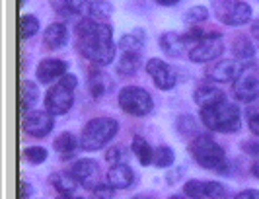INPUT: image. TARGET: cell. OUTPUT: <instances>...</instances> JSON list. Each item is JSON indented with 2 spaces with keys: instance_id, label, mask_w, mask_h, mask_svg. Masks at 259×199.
Segmentation results:
<instances>
[{
  "instance_id": "obj_1",
  "label": "cell",
  "mask_w": 259,
  "mask_h": 199,
  "mask_svg": "<svg viewBox=\"0 0 259 199\" xmlns=\"http://www.w3.org/2000/svg\"><path fill=\"white\" fill-rule=\"evenodd\" d=\"M76 47L84 59H88L92 65L107 66L115 57V43L111 39L113 29L105 22H98L92 18H84L78 22L76 27Z\"/></svg>"
},
{
  "instance_id": "obj_2",
  "label": "cell",
  "mask_w": 259,
  "mask_h": 199,
  "mask_svg": "<svg viewBox=\"0 0 259 199\" xmlns=\"http://www.w3.org/2000/svg\"><path fill=\"white\" fill-rule=\"evenodd\" d=\"M201 120L210 131L219 133H236L240 131V109L232 102H221L217 106L203 107L201 109Z\"/></svg>"
},
{
  "instance_id": "obj_3",
  "label": "cell",
  "mask_w": 259,
  "mask_h": 199,
  "mask_svg": "<svg viewBox=\"0 0 259 199\" xmlns=\"http://www.w3.org/2000/svg\"><path fill=\"white\" fill-rule=\"evenodd\" d=\"M119 123L111 117H96L86 123L80 135V146L84 150H100L117 135Z\"/></svg>"
},
{
  "instance_id": "obj_4",
  "label": "cell",
  "mask_w": 259,
  "mask_h": 199,
  "mask_svg": "<svg viewBox=\"0 0 259 199\" xmlns=\"http://www.w3.org/2000/svg\"><path fill=\"white\" fill-rule=\"evenodd\" d=\"M78 86V80L74 74H65L63 78H59V82L51 86L47 94H45V109L53 113V115H63L66 113L72 102H74V90Z\"/></svg>"
},
{
  "instance_id": "obj_5",
  "label": "cell",
  "mask_w": 259,
  "mask_h": 199,
  "mask_svg": "<svg viewBox=\"0 0 259 199\" xmlns=\"http://www.w3.org/2000/svg\"><path fill=\"white\" fill-rule=\"evenodd\" d=\"M191 154L197 160L199 166L210 168V170H219L224 164V150L219 143L212 141V137L208 135H199L191 145Z\"/></svg>"
},
{
  "instance_id": "obj_6",
  "label": "cell",
  "mask_w": 259,
  "mask_h": 199,
  "mask_svg": "<svg viewBox=\"0 0 259 199\" xmlns=\"http://www.w3.org/2000/svg\"><path fill=\"white\" fill-rule=\"evenodd\" d=\"M119 106L125 113L135 115V117H143L148 115L154 107L152 96L146 92L144 88H137V86H125L119 92Z\"/></svg>"
},
{
  "instance_id": "obj_7",
  "label": "cell",
  "mask_w": 259,
  "mask_h": 199,
  "mask_svg": "<svg viewBox=\"0 0 259 199\" xmlns=\"http://www.w3.org/2000/svg\"><path fill=\"white\" fill-rule=\"evenodd\" d=\"M217 18L226 26H244L251 18L249 4L242 0H212Z\"/></svg>"
},
{
  "instance_id": "obj_8",
  "label": "cell",
  "mask_w": 259,
  "mask_h": 199,
  "mask_svg": "<svg viewBox=\"0 0 259 199\" xmlns=\"http://www.w3.org/2000/svg\"><path fill=\"white\" fill-rule=\"evenodd\" d=\"M22 125H24V131L35 139H43L47 137L49 133L53 131V125H55V120H53V113H49L47 109L41 111V109H31V111H26L24 117H22Z\"/></svg>"
},
{
  "instance_id": "obj_9",
  "label": "cell",
  "mask_w": 259,
  "mask_h": 199,
  "mask_svg": "<svg viewBox=\"0 0 259 199\" xmlns=\"http://www.w3.org/2000/svg\"><path fill=\"white\" fill-rule=\"evenodd\" d=\"M234 96L236 100L251 104L259 98V74L255 70L244 68L242 74L234 80Z\"/></svg>"
},
{
  "instance_id": "obj_10",
  "label": "cell",
  "mask_w": 259,
  "mask_h": 199,
  "mask_svg": "<svg viewBox=\"0 0 259 199\" xmlns=\"http://www.w3.org/2000/svg\"><path fill=\"white\" fill-rule=\"evenodd\" d=\"M222 51H224L222 37L217 33H210V35H205V39L189 51V61L191 63H208V61H214Z\"/></svg>"
},
{
  "instance_id": "obj_11",
  "label": "cell",
  "mask_w": 259,
  "mask_h": 199,
  "mask_svg": "<svg viewBox=\"0 0 259 199\" xmlns=\"http://www.w3.org/2000/svg\"><path fill=\"white\" fill-rule=\"evenodd\" d=\"M244 66L238 59H222L207 68V78L212 82H234L242 74Z\"/></svg>"
},
{
  "instance_id": "obj_12",
  "label": "cell",
  "mask_w": 259,
  "mask_h": 199,
  "mask_svg": "<svg viewBox=\"0 0 259 199\" xmlns=\"http://www.w3.org/2000/svg\"><path fill=\"white\" fill-rule=\"evenodd\" d=\"M74 178L78 180V184L86 189H94V187L100 186V168L98 164L90 158H80L72 164V170Z\"/></svg>"
},
{
  "instance_id": "obj_13",
  "label": "cell",
  "mask_w": 259,
  "mask_h": 199,
  "mask_svg": "<svg viewBox=\"0 0 259 199\" xmlns=\"http://www.w3.org/2000/svg\"><path fill=\"white\" fill-rule=\"evenodd\" d=\"M146 70L160 90H171L176 86V74H174L171 66L164 63L162 59H150L146 63Z\"/></svg>"
},
{
  "instance_id": "obj_14",
  "label": "cell",
  "mask_w": 259,
  "mask_h": 199,
  "mask_svg": "<svg viewBox=\"0 0 259 199\" xmlns=\"http://www.w3.org/2000/svg\"><path fill=\"white\" fill-rule=\"evenodd\" d=\"M66 68H68V65H66L65 61H61V59H43L37 65V68H35V74H37L39 82L49 84L53 80L63 78Z\"/></svg>"
},
{
  "instance_id": "obj_15",
  "label": "cell",
  "mask_w": 259,
  "mask_h": 199,
  "mask_svg": "<svg viewBox=\"0 0 259 199\" xmlns=\"http://www.w3.org/2000/svg\"><path fill=\"white\" fill-rule=\"evenodd\" d=\"M193 100L197 102V106L203 109V107H210L221 104V102H226V94L214 84H201L193 92Z\"/></svg>"
},
{
  "instance_id": "obj_16",
  "label": "cell",
  "mask_w": 259,
  "mask_h": 199,
  "mask_svg": "<svg viewBox=\"0 0 259 199\" xmlns=\"http://www.w3.org/2000/svg\"><path fill=\"white\" fill-rule=\"evenodd\" d=\"M107 184L113 187V189H125L133 184L135 180V174L131 170L127 164H113L107 172Z\"/></svg>"
},
{
  "instance_id": "obj_17",
  "label": "cell",
  "mask_w": 259,
  "mask_h": 199,
  "mask_svg": "<svg viewBox=\"0 0 259 199\" xmlns=\"http://www.w3.org/2000/svg\"><path fill=\"white\" fill-rule=\"evenodd\" d=\"M68 41V29H66L65 24L61 22H55L51 26L45 29V35H43V43L49 47V49H59L66 45Z\"/></svg>"
},
{
  "instance_id": "obj_18",
  "label": "cell",
  "mask_w": 259,
  "mask_h": 199,
  "mask_svg": "<svg viewBox=\"0 0 259 199\" xmlns=\"http://www.w3.org/2000/svg\"><path fill=\"white\" fill-rule=\"evenodd\" d=\"M160 47H162L164 53L171 55V57H180V55L185 53V49H187V45H185V41H183V35L174 33V31L162 33V37H160Z\"/></svg>"
},
{
  "instance_id": "obj_19",
  "label": "cell",
  "mask_w": 259,
  "mask_h": 199,
  "mask_svg": "<svg viewBox=\"0 0 259 199\" xmlns=\"http://www.w3.org/2000/svg\"><path fill=\"white\" fill-rule=\"evenodd\" d=\"M39 100V88L35 82L31 80H22L20 84V106L22 111H31V107L35 106V102Z\"/></svg>"
},
{
  "instance_id": "obj_20",
  "label": "cell",
  "mask_w": 259,
  "mask_h": 199,
  "mask_svg": "<svg viewBox=\"0 0 259 199\" xmlns=\"http://www.w3.org/2000/svg\"><path fill=\"white\" fill-rule=\"evenodd\" d=\"M51 184L63 195H72L78 189V180L72 172H55L51 176Z\"/></svg>"
},
{
  "instance_id": "obj_21",
  "label": "cell",
  "mask_w": 259,
  "mask_h": 199,
  "mask_svg": "<svg viewBox=\"0 0 259 199\" xmlns=\"http://www.w3.org/2000/svg\"><path fill=\"white\" fill-rule=\"evenodd\" d=\"M88 84H90V94L94 98H102L109 88H111V78H109V74L104 72V70H94L90 72V80H88Z\"/></svg>"
},
{
  "instance_id": "obj_22",
  "label": "cell",
  "mask_w": 259,
  "mask_h": 199,
  "mask_svg": "<svg viewBox=\"0 0 259 199\" xmlns=\"http://www.w3.org/2000/svg\"><path fill=\"white\" fill-rule=\"evenodd\" d=\"M144 45V31L143 29H135L131 33H125L119 39V49L123 53H139Z\"/></svg>"
},
{
  "instance_id": "obj_23",
  "label": "cell",
  "mask_w": 259,
  "mask_h": 199,
  "mask_svg": "<svg viewBox=\"0 0 259 199\" xmlns=\"http://www.w3.org/2000/svg\"><path fill=\"white\" fill-rule=\"evenodd\" d=\"M141 63H143L141 53H123L121 59H119V63H117V70L123 76H133L141 68Z\"/></svg>"
},
{
  "instance_id": "obj_24",
  "label": "cell",
  "mask_w": 259,
  "mask_h": 199,
  "mask_svg": "<svg viewBox=\"0 0 259 199\" xmlns=\"http://www.w3.org/2000/svg\"><path fill=\"white\" fill-rule=\"evenodd\" d=\"M131 150H133V154L139 158V162L143 164V166H148V164H152V158H154V150L150 148V145L146 143V139L143 137H135L133 139V145H131Z\"/></svg>"
},
{
  "instance_id": "obj_25",
  "label": "cell",
  "mask_w": 259,
  "mask_h": 199,
  "mask_svg": "<svg viewBox=\"0 0 259 199\" xmlns=\"http://www.w3.org/2000/svg\"><path fill=\"white\" fill-rule=\"evenodd\" d=\"M232 51L240 63H242V61L253 59V55H255V49H253V45H251V41H249L247 35H238V37L234 39Z\"/></svg>"
},
{
  "instance_id": "obj_26",
  "label": "cell",
  "mask_w": 259,
  "mask_h": 199,
  "mask_svg": "<svg viewBox=\"0 0 259 199\" xmlns=\"http://www.w3.org/2000/svg\"><path fill=\"white\" fill-rule=\"evenodd\" d=\"M53 146H55V150H57V152H61V154L72 152V150L78 146L76 135H72V133H61V135L55 139Z\"/></svg>"
},
{
  "instance_id": "obj_27",
  "label": "cell",
  "mask_w": 259,
  "mask_h": 199,
  "mask_svg": "<svg viewBox=\"0 0 259 199\" xmlns=\"http://www.w3.org/2000/svg\"><path fill=\"white\" fill-rule=\"evenodd\" d=\"M39 31V20L31 14H24L20 18V35L22 39H29L31 35H35Z\"/></svg>"
},
{
  "instance_id": "obj_28",
  "label": "cell",
  "mask_w": 259,
  "mask_h": 199,
  "mask_svg": "<svg viewBox=\"0 0 259 199\" xmlns=\"http://www.w3.org/2000/svg\"><path fill=\"white\" fill-rule=\"evenodd\" d=\"M65 4L68 6V10L72 12L74 18H90L92 16V0H65Z\"/></svg>"
},
{
  "instance_id": "obj_29",
  "label": "cell",
  "mask_w": 259,
  "mask_h": 199,
  "mask_svg": "<svg viewBox=\"0 0 259 199\" xmlns=\"http://www.w3.org/2000/svg\"><path fill=\"white\" fill-rule=\"evenodd\" d=\"M131 156V150L123 145L109 146V150L105 152V160L111 164H127V160Z\"/></svg>"
},
{
  "instance_id": "obj_30",
  "label": "cell",
  "mask_w": 259,
  "mask_h": 199,
  "mask_svg": "<svg viewBox=\"0 0 259 199\" xmlns=\"http://www.w3.org/2000/svg\"><path fill=\"white\" fill-rule=\"evenodd\" d=\"M174 158H176V154H174V150L169 146H158L154 150L152 164H156L158 168H168V166L174 164Z\"/></svg>"
},
{
  "instance_id": "obj_31",
  "label": "cell",
  "mask_w": 259,
  "mask_h": 199,
  "mask_svg": "<svg viewBox=\"0 0 259 199\" xmlns=\"http://www.w3.org/2000/svg\"><path fill=\"white\" fill-rule=\"evenodd\" d=\"M183 193L191 199H203L207 197V184L203 182H197V180H191L183 186Z\"/></svg>"
},
{
  "instance_id": "obj_32",
  "label": "cell",
  "mask_w": 259,
  "mask_h": 199,
  "mask_svg": "<svg viewBox=\"0 0 259 199\" xmlns=\"http://www.w3.org/2000/svg\"><path fill=\"white\" fill-rule=\"evenodd\" d=\"M113 12V6L107 0H92V16L96 20H105Z\"/></svg>"
},
{
  "instance_id": "obj_33",
  "label": "cell",
  "mask_w": 259,
  "mask_h": 199,
  "mask_svg": "<svg viewBox=\"0 0 259 199\" xmlns=\"http://www.w3.org/2000/svg\"><path fill=\"white\" fill-rule=\"evenodd\" d=\"M207 18H208V10L205 6H193L191 10H187L185 16H183L185 24H191V26L199 24V22H205Z\"/></svg>"
},
{
  "instance_id": "obj_34",
  "label": "cell",
  "mask_w": 259,
  "mask_h": 199,
  "mask_svg": "<svg viewBox=\"0 0 259 199\" xmlns=\"http://www.w3.org/2000/svg\"><path fill=\"white\" fill-rule=\"evenodd\" d=\"M246 115H247V127H249V131L259 137V102H251L247 106Z\"/></svg>"
},
{
  "instance_id": "obj_35",
  "label": "cell",
  "mask_w": 259,
  "mask_h": 199,
  "mask_svg": "<svg viewBox=\"0 0 259 199\" xmlns=\"http://www.w3.org/2000/svg\"><path fill=\"white\" fill-rule=\"evenodd\" d=\"M24 156H26L31 164H41L47 160V150L43 146H27L24 150Z\"/></svg>"
},
{
  "instance_id": "obj_36",
  "label": "cell",
  "mask_w": 259,
  "mask_h": 199,
  "mask_svg": "<svg viewBox=\"0 0 259 199\" xmlns=\"http://www.w3.org/2000/svg\"><path fill=\"white\" fill-rule=\"evenodd\" d=\"M203 39H205V33H203V29H201V27H191V29L183 35L185 45H187V47H191V49H193L195 45H199Z\"/></svg>"
},
{
  "instance_id": "obj_37",
  "label": "cell",
  "mask_w": 259,
  "mask_h": 199,
  "mask_svg": "<svg viewBox=\"0 0 259 199\" xmlns=\"http://www.w3.org/2000/svg\"><path fill=\"white\" fill-rule=\"evenodd\" d=\"M228 193V189L219 184V182H208L207 184V197L210 199H224Z\"/></svg>"
},
{
  "instance_id": "obj_38",
  "label": "cell",
  "mask_w": 259,
  "mask_h": 199,
  "mask_svg": "<svg viewBox=\"0 0 259 199\" xmlns=\"http://www.w3.org/2000/svg\"><path fill=\"white\" fill-rule=\"evenodd\" d=\"M113 187L109 186H98V187H94L92 189V193H90V199H113Z\"/></svg>"
},
{
  "instance_id": "obj_39",
  "label": "cell",
  "mask_w": 259,
  "mask_h": 199,
  "mask_svg": "<svg viewBox=\"0 0 259 199\" xmlns=\"http://www.w3.org/2000/svg\"><path fill=\"white\" fill-rule=\"evenodd\" d=\"M178 129L183 133V135H189V133L195 131V121L189 117V115H183V117H180V121H178Z\"/></svg>"
},
{
  "instance_id": "obj_40",
  "label": "cell",
  "mask_w": 259,
  "mask_h": 199,
  "mask_svg": "<svg viewBox=\"0 0 259 199\" xmlns=\"http://www.w3.org/2000/svg\"><path fill=\"white\" fill-rule=\"evenodd\" d=\"M244 150L247 154H259V141H246L244 143Z\"/></svg>"
},
{
  "instance_id": "obj_41",
  "label": "cell",
  "mask_w": 259,
  "mask_h": 199,
  "mask_svg": "<svg viewBox=\"0 0 259 199\" xmlns=\"http://www.w3.org/2000/svg\"><path fill=\"white\" fill-rule=\"evenodd\" d=\"M234 199H259V191L257 189H244L242 193H238Z\"/></svg>"
},
{
  "instance_id": "obj_42",
  "label": "cell",
  "mask_w": 259,
  "mask_h": 199,
  "mask_svg": "<svg viewBox=\"0 0 259 199\" xmlns=\"http://www.w3.org/2000/svg\"><path fill=\"white\" fill-rule=\"evenodd\" d=\"M20 187H22V199H29V195L33 193L31 186H29L27 182H22V184H20Z\"/></svg>"
},
{
  "instance_id": "obj_43",
  "label": "cell",
  "mask_w": 259,
  "mask_h": 199,
  "mask_svg": "<svg viewBox=\"0 0 259 199\" xmlns=\"http://www.w3.org/2000/svg\"><path fill=\"white\" fill-rule=\"evenodd\" d=\"M251 33H253V37L259 39V20H255V22L251 24Z\"/></svg>"
},
{
  "instance_id": "obj_44",
  "label": "cell",
  "mask_w": 259,
  "mask_h": 199,
  "mask_svg": "<svg viewBox=\"0 0 259 199\" xmlns=\"http://www.w3.org/2000/svg\"><path fill=\"white\" fill-rule=\"evenodd\" d=\"M158 4H162V6H171V4H176V2H180V0H156Z\"/></svg>"
},
{
  "instance_id": "obj_45",
  "label": "cell",
  "mask_w": 259,
  "mask_h": 199,
  "mask_svg": "<svg viewBox=\"0 0 259 199\" xmlns=\"http://www.w3.org/2000/svg\"><path fill=\"white\" fill-rule=\"evenodd\" d=\"M251 172H253V176H255V178H257V180H259V160H257V162H255V164H253V168H251Z\"/></svg>"
},
{
  "instance_id": "obj_46",
  "label": "cell",
  "mask_w": 259,
  "mask_h": 199,
  "mask_svg": "<svg viewBox=\"0 0 259 199\" xmlns=\"http://www.w3.org/2000/svg\"><path fill=\"white\" fill-rule=\"evenodd\" d=\"M57 199H82V197H76V195H63V193H61Z\"/></svg>"
},
{
  "instance_id": "obj_47",
  "label": "cell",
  "mask_w": 259,
  "mask_h": 199,
  "mask_svg": "<svg viewBox=\"0 0 259 199\" xmlns=\"http://www.w3.org/2000/svg\"><path fill=\"white\" fill-rule=\"evenodd\" d=\"M168 199H185V197H182V195H171V197H168Z\"/></svg>"
},
{
  "instance_id": "obj_48",
  "label": "cell",
  "mask_w": 259,
  "mask_h": 199,
  "mask_svg": "<svg viewBox=\"0 0 259 199\" xmlns=\"http://www.w3.org/2000/svg\"><path fill=\"white\" fill-rule=\"evenodd\" d=\"M20 4H26V0H20Z\"/></svg>"
}]
</instances>
